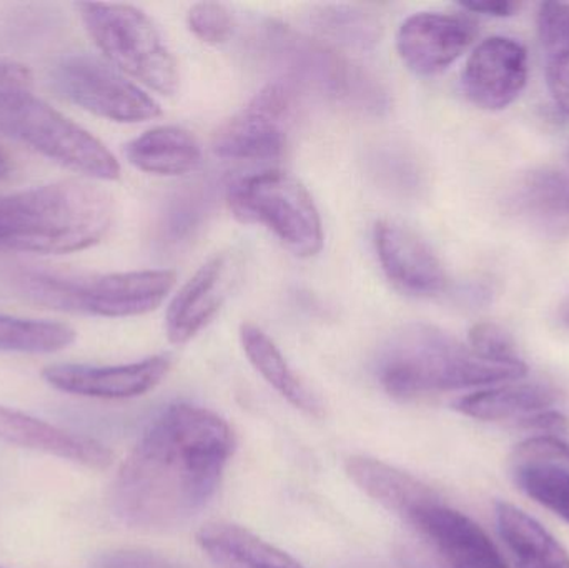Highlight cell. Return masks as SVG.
<instances>
[{
	"instance_id": "1",
	"label": "cell",
	"mask_w": 569,
	"mask_h": 568,
	"mask_svg": "<svg viewBox=\"0 0 569 568\" xmlns=\"http://www.w3.org/2000/svg\"><path fill=\"white\" fill-rule=\"evenodd\" d=\"M236 452V436L212 410L176 403L132 450L112 487V509L132 529L169 530L210 502Z\"/></svg>"
},
{
	"instance_id": "2",
	"label": "cell",
	"mask_w": 569,
	"mask_h": 568,
	"mask_svg": "<svg viewBox=\"0 0 569 568\" xmlns=\"http://www.w3.org/2000/svg\"><path fill=\"white\" fill-rule=\"evenodd\" d=\"M113 197L90 180H60L0 197V252L63 256L99 243Z\"/></svg>"
},
{
	"instance_id": "3",
	"label": "cell",
	"mask_w": 569,
	"mask_h": 568,
	"mask_svg": "<svg viewBox=\"0 0 569 568\" xmlns=\"http://www.w3.org/2000/svg\"><path fill=\"white\" fill-rule=\"evenodd\" d=\"M527 366L490 362L428 323H408L395 330L377 360L381 387L398 400L510 382L527 376Z\"/></svg>"
},
{
	"instance_id": "4",
	"label": "cell",
	"mask_w": 569,
	"mask_h": 568,
	"mask_svg": "<svg viewBox=\"0 0 569 568\" xmlns=\"http://www.w3.org/2000/svg\"><path fill=\"white\" fill-rule=\"evenodd\" d=\"M0 133L89 180L112 182L120 163L106 143L36 96L29 67L0 57Z\"/></svg>"
},
{
	"instance_id": "5",
	"label": "cell",
	"mask_w": 569,
	"mask_h": 568,
	"mask_svg": "<svg viewBox=\"0 0 569 568\" xmlns=\"http://www.w3.org/2000/svg\"><path fill=\"white\" fill-rule=\"evenodd\" d=\"M259 49L269 66L282 76L280 80L293 89L311 90L355 109H387V96L373 77L321 40L283 23L269 22L260 30Z\"/></svg>"
},
{
	"instance_id": "6",
	"label": "cell",
	"mask_w": 569,
	"mask_h": 568,
	"mask_svg": "<svg viewBox=\"0 0 569 568\" xmlns=\"http://www.w3.org/2000/svg\"><path fill=\"white\" fill-rule=\"evenodd\" d=\"M176 280L172 270L87 277L29 272L19 277L22 292L39 306L109 319L152 312L169 296Z\"/></svg>"
},
{
	"instance_id": "7",
	"label": "cell",
	"mask_w": 569,
	"mask_h": 568,
	"mask_svg": "<svg viewBox=\"0 0 569 568\" xmlns=\"http://www.w3.org/2000/svg\"><path fill=\"white\" fill-rule=\"evenodd\" d=\"M80 19L110 66L163 96L179 87L176 59L142 10L126 3H77Z\"/></svg>"
},
{
	"instance_id": "8",
	"label": "cell",
	"mask_w": 569,
	"mask_h": 568,
	"mask_svg": "<svg viewBox=\"0 0 569 568\" xmlns=\"http://www.w3.org/2000/svg\"><path fill=\"white\" fill-rule=\"evenodd\" d=\"M227 202L242 223L266 227L301 259L315 257L323 247L320 212L300 180L290 173H253L230 186Z\"/></svg>"
},
{
	"instance_id": "9",
	"label": "cell",
	"mask_w": 569,
	"mask_h": 568,
	"mask_svg": "<svg viewBox=\"0 0 569 568\" xmlns=\"http://www.w3.org/2000/svg\"><path fill=\"white\" fill-rule=\"evenodd\" d=\"M53 87L80 109L120 123L146 122L162 116L159 102L109 62L73 53L52 70Z\"/></svg>"
},
{
	"instance_id": "10",
	"label": "cell",
	"mask_w": 569,
	"mask_h": 568,
	"mask_svg": "<svg viewBox=\"0 0 569 568\" xmlns=\"http://www.w3.org/2000/svg\"><path fill=\"white\" fill-rule=\"evenodd\" d=\"M297 112V89L277 80L260 90L213 137V152L237 162L279 159Z\"/></svg>"
},
{
	"instance_id": "11",
	"label": "cell",
	"mask_w": 569,
	"mask_h": 568,
	"mask_svg": "<svg viewBox=\"0 0 569 568\" xmlns=\"http://www.w3.org/2000/svg\"><path fill=\"white\" fill-rule=\"evenodd\" d=\"M407 524L427 544L440 568H508L485 530L441 500L420 507Z\"/></svg>"
},
{
	"instance_id": "12",
	"label": "cell",
	"mask_w": 569,
	"mask_h": 568,
	"mask_svg": "<svg viewBox=\"0 0 569 568\" xmlns=\"http://www.w3.org/2000/svg\"><path fill=\"white\" fill-rule=\"evenodd\" d=\"M477 33V23L470 17L417 12L398 29V56L417 76H437L467 52Z\"/></svg>"
},
{
	"instance_id": "13",
	"label": "cell",
	"mask_w": 569,
	"mask_h": 568,
	"mask_svg": "<svg viewBox=\"0 0 569 568\" xmlns=\"http://www.w3.org/2000/svg\"><path fill=\"white\" fill-rule=\"evenodd\" d=\"M239 279L240 260L236 253H217L207 260L170 302L166 320L170 342L183 346L202 332L232 296Z\"/></svg>"
},
{
	"instance_id": "14",
	"label": "cell",
	"mask_w": 569,
	"mask_h": 568,
	"mask_svg": "<svg viewBox=\"0 0 569 568\" xmlns=\"http://www.w3.org/2000/svg\"><path fill=\"white\" fill-rule=\"evenodd\" d=\"M527 49L510 37H490L468 57L461 76L465 96L485 110H503L527 87Z\"/></svg>"
},
{
	"instance_id": "15",
	"label": "cell",
	"mask_w": 569,
	"mask_h": 568,
	"mask_svg": "<svg viewBox=\"0 0 569 568\" xmlns=\"http://www.w3.org/2000/svg\"><path fill=\"white\" fill-rule=\"evenodd\" d=\"M170 366L172 363L166 356L149 357L123 366L60 363L43 369L42 377L60 392L92 399L122 400L146 396L156 389L166 379Z\"/></svg>"
},
{
	"instance_id": "16",
	"label": "cell",
	"mask_w": 569,
	"mask_h": 568,
	"mask_svg": "<svg viewBox=\"0 0 569 568\" xmlns=\"http://www.w3.org/2000/svg\"><path fill=\"white\" fill-rule=\"evenodd\" d=\"M375 249L387 279L411 297H435L447 289V272L433 250L407 227L381 220Z\"/></svg>"
},
{
	"instance_id": "17",
	"label": "cell",
	"mask_w": 569,
	"mask_h": 568,
	"mask_svg": "<svg viewBox=\"0 0 569 568\" xmlns=\"http://www.w3.org/2000/svg\"><path fill=\"white\" fill-rule=\"evenodd\" d=\"M0 440L39 450L89 469L103 470L112 464L113 454L99 440L76 436L52 423L33 419L19 410L0 406Z\"/></svg>"
},
{
	"instance_id": "18",
	"label": "cell",
	"mask_w": 569,
	"mask_h": 568,
	"mask_svg": "<svg viewBox=\"0 0 569 568\" xmlns=\"http://www.w3.org/2000/svg\"><path fill=\"white\" fill-rule=\"evenodd\" d=\"M513 207L541 236L569 239V173L557 169L533 170L518 183Z\"/></svg>"
},
{
	"instance_id": "19",
	"label": "cell",
	"mask_w": 569,
	"mask_h": 568,
	"mask_svg": "<svg viewBox=\"0 0 569 568\" xmlns=\"http://www.w3.org/2000/svg\"><path fill=\"white\" fill-rule=\"evenodd\" d=\"M347 474L358 489L363 490L385 509L400 516L405 522L420 507L440 500L430 487L410 474L401 472L393 466L370 457H350L347 460Z\"/></svg>"
},
{
	"instance_id": "20",
	"label": "cell",
	"mask_w": 569,
	"mask_h": 568,
	"mask_svg": "<svg viewBox=\"0 0 569 568\" xmlns=\"http://www.w3.org/2000/svg\"><path fill=\"white\" fill-rule=\"evenodd\" d=\"M200 549L222 568H305L246 527L212 522L197 532Z\"/></svg>"
},
{
	"instance_id": "21",
	"label": "cell",
	"mask_w": 569,
	"mask_h": 568,
	"mask_svg": "<svg viewBox=\"0 0 569 568\" xmlns=\"http://www.w3.org/2000/svg\"><path fill=\"white\" fill-rule=\"evenodd\" d=\"M126 157L136 169L146 173L186 176L196 172L202 163V147L189 130L177 126H160L127 143Z\"/></svg>"
},
{
	"instance_id": "22",
	"label": "cell",
	"mask_w": 569,
	"mask_h": 568,
	"mask_svg": "<svg viewBox=\"0 0 569 568\" xmlns=\"http://www.w3.org/2000/svg\"><path fill=\"white\" fill-rule=\"evenodd\" d=\"M240 342L253 369L295 409L310 417H323V403L298 377L277 343L253 323L240 327Z\"/></svg>"
},
{
	"instance_id": "23",
	"label": "cell",
	"mask_w": 569,
	"mask_h": 568,
	"mask_svg": "<svg viewBox=\"0 0 569 568\" xmlns=\"http://www.w3.org/2000/svg\"><path fill=\"white\" fill-rule=\"evenodd\" d=\"M498 532L518 568H569V554L560 542L518 507L498 502Z\"/></svg>"
},
{
	"instance_id": "24",
	"label": "cell",
	"mask_w": 569,
	"mask_h": 568,
	"mask_svg": "<svg viewBox=\"0 0 569 568\" xmlns=\"http://www.w3.org/2000/svg\"><path fill=\"white\" fill-rule=\"evenodd\" d=\"M553 390L540 383L493 387L461 397L453 409L463 416L483 422L498 420H521L533 413L543 412L555 403Z\"/></svg>"
},
{
	"instance_id": "25",
	"label": "cell",
	"mask_w": 569,
	"mask_h": 568,
	"mask_svg": "<svg viewBox=\"0 0 569 568\" xmlns=\"http://www.w3.org/2000/svg\"><path fill=\"white\" fill-rule=\"evenodd\" d=\"M538 33L545 56L548 89L569 116V6L545 2L538 10Z\"/></svg>"
},
{
	"instance_id": "26",
	"label": "cell",
	"mask_w": 569,
	"mask_h": 568,
	"mask_svg": "<svg viewBox=\"0 0 569 568\" xmlns=\"http://www.w3.org/2000/svg\"><path fill=\"white\" fill-rule=\"evenodd\" d=\"M76 337L67 323L0 316V352H60L72 346Z\"/></svg>"
},
{
	"instance_id": "27",
	"label": "cell",
	"mask_w": 569,
	"mask_h": 568,
	"mask_svg": "<svg viewBox=\"0 0 569 568\" xmlns=\"http://www.w3.org/2000/svg\"><path fill=\"white\" fill-rule=\"evenodd\" d=\"M513 479L530 499L569 524V466L518 462L513 464Z\"/></svg>"
},
{
	"instance_id": "28",
	"label": "cell",
	"mask_w": 569,
	"mask_h": 568,
	"mask_svg": "<svg viewBox=\"0 0 569 568\" xmlns=\"http://www.w3.org/2000/svg\"><path fill=\"white\" fill-rule=\"evenodd\" d=\"M311 22L321 36L350 49L368 50L380 39L377 17L355 7H320L311 13Z\"/></svg>"
},
{
	"instance_id": "29",
	"label": "cell",
	"mask_w": 569,
	"mask_h": 568,
	"mask_svg": "<svg viewBox=\"0 0 569 568\" xmlns=\"http://www.w3.org/2000/svg\"><path fill=\"white\" fill-rule=\"evenodd\" d=\"M212 196L206 186H196L173 197L163 219L166 239L172 243L186 242L202 226L210 210Z\"/></svg>"
},
{
	"instance_id": "30",
	"label": "cell",
	"mask_w": 569,
	"mask_h": 568,
	"mask_svg": "<svg viewBox=\"0 0 569 568\" xmlns=\"http://www.w3.org/2000/svg\"><path fill=\"white\" fill-rule=\"evenodd\" d=\"M468 342L477 356L490 362L503 363V366H527L518 353L510 333L497 323L481 322L471 327Z\"/></svg>"
},
{
	"instance_id": "31",
	"label": "cell",
	"mask_w": 569,
	"mask_h": 568,
	"mask_svg": "<svg viewBox=\"0 0 569 568\" xmlns=\"http://www.w3.org/2000/svg\"><path fill=\"white\" fill-rule=\"evenodd\" d=\"M187 23L197 39L212 46L227 42L236 29V20L230 10L217 2L196 3L189 10Z\"/></svg>"
},
{
	"instance_id": "32",
	"label": "cell",
	"mask_w": 569,
	"mask_h": 568,
	"mask_svg": "<svg viewBox=\"0 0 569 568\" xmlns=\"http://www.w3.org/2000/svg\"><path fill=\"white\" fill-rule=\"evenodd\" d=\"M560 462L569 466V442L557 436H538L515 449L511 464Z\"/></svg>"
},
{
	"instance_id": "33",
	"label": "cell",
	"mask_w": 569,
	"mask_h": 568,
	"mask_svg": "<svg viewBox=\"0 0 569 568\" xmlns=\"http://www.w3.org/2000/svg\"><path fill=\"white\" fill-rule=\"evenodd\" d=\"M521 427L527 429L540 430V432L548 434H563L568 430V419L563 413L557 410H543V412L533 413V416L525 417L518 420Z\"/></svg>"
},
{
	"instance_id": "34",
	"label": "cell",
	"mask_w": 569,
	"mask_h": 568,
	"mask_svg": "<svg viewBox=\"0 0 569 568\" xmlns=\"http://www.w3.org/2000/svg\"><path fill=\"white\" fill-rule=\"evenodd\" d=\"M465 10L475 13H483L491 17H510L520 10V3L510 2V0H481V2H463Z\"/></svg>"
},
{
	"instance_id": "35",
	"label": "cell",
	"mask_w": 569,
	"mask_h": 568,
	"mask_svg": "<svg viewBox=\"0 0 569 568\" xmlns=\"http://www.w3.org/2000/svg\"><path fill=\"white\" fill-rule=\"evenodd\" d=\"M12 170V159H10L9 153H7L6 150L0 147V182H2V180L9 179Z\"/></svg>"
},
{
	"instance_id": "36",
	"label": "cell",
	"mask_w": 569,
	"mask_h": 568,
	"mask_svg": "<svg viewBox=\"0 0 569 568\" xmlns=\"http://www.w3.org/2000/svg\"><path fill=\"white\" fill-rule=\"evenodd\" d=\"M565 160H567V172L569 173V143L567 147V153H565Z\"/></svg>"
},
{
	"instance_id": "37",
	"label": "cell",
	"mask_w": 569,
	"mask_h": 568,
	"mask_svg": "<svg viewBox=\"0 0 569 568\" xmlns=\"http://www.w3.org/2000/svg\"><path fill=\"white\" fill-rule=\"evenodd\" d=\"M0 568H2V567H0Z\"/></svg>"
}]
</instances>
